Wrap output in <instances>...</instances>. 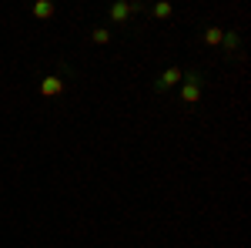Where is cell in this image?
<instances>
[{
	"label": "cell",
	"instance_id": "277c9868",
	"mask_svg": "<svg viewBox=\"0 0 251 248\" xmlns=\"http://www.w3.org/2000/svg\"><path fill=\"white\" fill-rule=\"evenodd\" d=\"M177 81H181V71H177V67H168V71L161 74V81H157V87H171Z\"/></svg>",
	"mask_w": 251,
	"mask_h": 248
},
{
	"label": "cell",
	"instance_id": "52a82bcc",
	"mask_svg": "<svg viewBox=\"0 0 251 248\" xmlns=\"http://www.w3.org/2000/svg\"><path fill=\"white\" fill-rule=\"evenodd\" d=\"M91 40H94V44H107V40H111V30H107V27H97L94 34H91Z\"/></svg>",
	"mask_w": 251,
	"mask_h": 248
},
{
	"label": "cell",
	"instance_id": "5b68a950",
	"mask_svg": "<svg viewBox=\"0 0 251 248\" xmlns=\"http://www.w3.org/2000/svg\"><path fill=\"white\" fill-rule=\"evenodd\" d=\"M127 14H131V3H114V7H111V20H114V24H121Z\"/></svg>",
	"mask_w": 251,
	"mask_h": 248
},
{
	"label": "cell",
	"instance_id": "ba28073f",
	"mask_svg": "<svg viewBox=\"0 0 251 248\" xmlns=\"http://www.w3.org/2000/svg\"><path fill=\"white\" fill-rule=\"evenodd\" d=\"M221 44H225L228 51H238V34H225V37H221Z\"/></svg>",
	"mask_w": 251,
	"mask_h": 248
},
{
	"label": "cell",
	"instance_id": "7a4b0ae2",
	"mask_svg": "<svg viewBox=\"0 0 251 248\" xmlns=\"http://www.w3.org/2000/svg\"><path fill=\"white\" fill-rule=\"evenodd\" d=\"M60 91H64V81H60V77H44V81H40V94L44 97H57Z\"/></svg>",
	"mask_w": 251,
	"mask_h": 248
},
{
	"label": "cell",
	"instance_id": "3957f363",
	"mask_svg": "<svg viewBox=\"0 0 251 248\" xmlns=\"http://www.w3.org/2000/svg\"><path fill=\"white\" fill-rule=\"evenodd\" d=\"M34 17H40V20L54 17V3H50V0H37V3H34Z\"/></svg>",
	"mask_w": 251,
	"mask_h": 248
},
{
	"label": "cell",
	"instance_id": "9c48e42d",
	"mask_svg": "<svg viewBox=\"0 0 251 248\" xmlns=\"http://www.w3.org/2000/svg\"><path fill=\"white\" fill-rule=\"evenodd\" d=\"M154 17H171V3H157V7H154Z\"/></svg>",
	"mask_w": 251,
	"mask_h": 248
},
{
	"label": "cell",
	"instance_id": "8992f818",
	"mask_svg": "<svg viewBox=\"0 0 251 248\" xmlns=\"http://www.w3.org/2000/svg\"><path fill=\"white\" fill-rule=\"evenodd\" d=\"M221 37H225L221 27H208V30H204V44H221Z\"/></svg>",
	"mask_w": 251,
	"mask_h": 248
},
{
	"label": "cell",
	"instance_id": "6da1fadb",
	"mask_svg": "<svg viewBox=\"0 0 251 248\" xmlns=\"http://www.w3.org/2000/svg\"><path fill=\"white\" fill-rule=\"evenodd\" d=\"M181 97H184L188 104H198V101H201V77L198 74H188V84H184Z\"/></svg>",
	"mask_w": 251,
	"mask_h": 248
}]
</instances>
